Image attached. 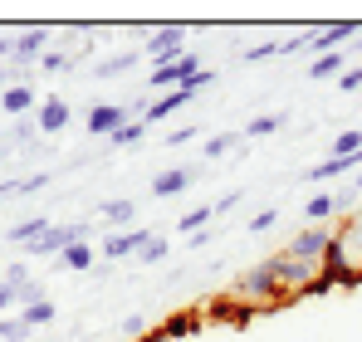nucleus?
<instances>
[{"label":"nucleus","mask_w":362,"mask_h":342,"mask_svg":"<svg viewBox=\"0 0 362 342\" xmlns=\"http://www.w3.org/2000/svg\"><path fill=\"white\" fill-rule=\"evenodd\" d=\"M25 338H30V328L20 318H0V342H25Z\"/></svg>","instance_id":"26"},{"label":"nucleus","mask_w":362,"mask_h":342,"mask_svg":"<svg viewBox=\"0 0 362 342\" xmlns=\"http://www.w3.org/2000/svg\"><path fill=\"white\" fill-rule=\"evenodd\" d=\"M201 69H206V64H201V54H191V49H186V54H177L172 64H157V73H152L147 83H152V93L162 98V93H172V88H186Z\"/></svg>","instance_id":"2"},{"label":"nucleus","mask_w":362,"mask_h":342,"mask_svg":"<svg viewBox=\"0 0 362 342\" xmlns=\"http://www.w3.org/2000/svg\"><path fill=\"white\" fill-rule=\"evenodd\" d=\"M279 127H284V113H264V117H250L245 122V137H269Z\"/></svg>","instance_id":"20"},{"label":"nucleus","mask_w":362,"mask_h":342,"mask_svg":"<svg viewBox=\"0 0 362 342\" xmlns=\"http://www.w3.org/2000/svg\"><path fill=\"white\" fill-rule=\"evenodd\" d=\"M10 49H15V35H10V30H0V54H10Z\"/></svg>","instance_id":"39"},{"label":"nucleus","mask_w":362,"mask_h":342,"mask_svg":"<svg viewBox=\"0 0 362 342\" xmlns=\"http://www.w3.org/2000/svg\"><path fill=\"white\" fill-rule=\"evenodd\" d=\"M15 318H20L25 328H45V323H54V303H49V298H45V303H30V308H20Z\"/></svg>","instance_id":"19"},{"label":"nucleus","mask_w":362,"mask_h":342,"mask_svg":"<svg viewBox=\"0 0 362 342\" xmlns=\"http://www.w3.org/2000/svg\"><path fill=\"white\" fill-rule=\"evenodd\" d=\"M10 303H15V288H10L5 279H0V308H10Z\"/></svg>","instance_id":"38"},{"label":"nucleus","mask_w":362,"mask_h":342,"mask_svg":"<svg viewBox=\"0 0 362 342\" xmlns=\"http://www.w3.org/2000/svg\"><path fill=\"white\" fill-rule=\"evenodd\" d=\"M353 230H358V235H362V220H358V225H353Z\"/></svg>","instance_id":"42"},{"label":"nucleus","mask_w":362,"mask_h":342,"mask_svg":"<svg viewBox=\"0 0 362 342\" xmlns=\"http://www.w3.org/2000/svg\"><path fill=\"white\" fill-rule=\"evenodd\" d=\"M191 98H196V88H172V93H162V98H157V103L147 108V117H142V122H167V117L181 113V108H186Z\"/></svg>","instance_id":"10"},{"label":"nucleus","mask_w":362,"mask_h":342,"mask_svg":"<svg viewBox=\"0 0 362 342\" xmlns=\"http://www.w3.org/2000/svg\"><path fill=\"white\" fill-rule=\"evenodd\" d=\"M45 230H49V220H45V216H30V220H20V225H15V230H5V240L25 249V244H35V240H40Z\"/></svg>","instance_id":"16"},{"label":"nucleus","mask_w":362,"mask_h":342,"mask_svg":"<svg viewBox=\"0 0 362 342\" xmlns=\"http://www.w3.org/2000/svg\"><path fill=\"white\" fill-rule=\"evenodd\" d=\"M240 142H245V132H216V137H206V142H201V157H206V162H221V157H226V152H235Z\"/></svg>","instance_id":"14"},{"label":"nucleus","mask_w":362,"mask_h":342,"mask_svg":"<svg viewBox=\"0 0 362 342\" xmlns=\"http://www.w3.org/2000/svg\"><path fill=\"white\" fill-rule=\"evenodd\" d=\"M308 279H313V264H303L294 254H274V259L245 269L240 279H235V293H240V298H279V293L303 288Z\"/></svg>","instance_id":"1"},{"label":"nucleus","mask_w":362,"mask_h":342,"mask_svg":"<svg viewBox=\"0 0 362 342\" xmlns=\"http://www.w3.org/2000/svg\"><path fill=\"white\" fill-rule=\"evenodd\" d=\"M353 35H362V25H353V20H343V25H323L313 40H303V49H308L313 59H318V54H338Z\"/></svg>","instance_id":"5"},{"label":"nucleus","mask_w":362,"mask_h":342,"mask_svg":"<svg viewBox=\"0 0 362 342\" xmlns=\"http://www.w3.org/2000/svg\"><path fill=\"white\" fill-rule=\"evenodd\" d=\"M5 284H10L15 293H20V288L30 284V269H25V264H5Z\"/></svg>","instance_id":"31"},{"label":"nucleus","mask_w":362,"mask_h":342,"mask_svg":"<svg viewBox=\"0 0 362 342\" xmlns=\"http://www.w3.org/2000/svg\"><path fill=\"white\" fill-rule=\"evenodd\" d=\"M343 171H362V152H353V157H328V162L308 167V181H333Z\"/></svg>","instance_id":"11"},{"label":"nucleus","mask_w":362,"mask_h":342,"mask_svg":"<svg viewBox=\"0 0 362 342\" xmlns=\"http://www.w3.org/2000/svg\"><path fill=\"white\" fill-rule=\"evenodd\" d=\"M358 54H362V35H358Z\"/></svg>","instance_id":"41"},{"label":"nucleus","mask_w":362,"mask_h":342,"mask_svg":"<svg viewBox=\"0 0 362 342\" xmlns=\"http://www.w3.org/2000/svg\"><path fill=\"white\" fill-rule=\"evenodd\" d=\"M93 254H98V249H93V240L69 244V249L59 254V269H88V264H93Z\"/></svg>","instance_id":"17"},{"label":"nucleus","mask_w":362,"mask_h":342,"mask_svg":"<svg viewBox=\"0 0 362 342\" xmlns=\"http://www.w3.org/2000/svg\"><path fill=\"white\" fill-rule=\"evenodd\" d=\"M137 259H142V264H157V259H167V240H162V235H152V240L137 249Z\"/></svg>","instance_id":"25"},{"label":"nucleus","mask_w":362,"mask_h":342,"mask_svg":"<svg viewBox=\"0 0 362 342\" xmlns=\"http://www.w3.org/2000/svg\"><path fill=\"white\" fill-rule=\"evenodd\" d=\"M127 122H132V108H122V103H98V108H88V117H83V127L93 137H113Z\"/></svg>","instance_id":"4"},{"label":"nucleus","mask_w":362,"mask_h":342,"mask_svg":"<svg viewBox=\"0 0 362 342\" xmlns=\"http://www.w3.org/2000/svg\"><path fill=\"white\" fill-rule=\"evenodd\" d=\"M0 269H5V264H0Z\"/></svg>","instance_id":"43"},{"label":"nucleus","mask_w":362,"mask_h":342,"mask_svg":"<svg viewBox=\"0 0 362 342\" xmlns=\"http://www.w3.org/2000/svg\"><path fill=\"white\" fill-rule=\"evenodd\" d=\"M338 88H343V93H358L362 88V69H348V73L338 78Z\"/></svg>","instance_id":"35"},{"label":"nucleus","mask_w":362,"mask_h":342,"mask_svg":"<svg viewBox=\"0 0 362 342\" xmlns=\"http://www.w3.org/2000/svg\"><path fill=\"white\" fill-rule=\"evenodd\" d=\"M177 54H186V30H181V25L157 30V35L142 45V59H152V64H172Z\"/></svg>","instance_id":"3"},{"label":"nucleus","mask_w":362,"mask_h":342,"mask_svg":"<svg viewBox=\"0 0 362 342\" xmlns=\"http://www.w3.org/2000/svg\"><path fill=\"white\" fill-rule=\"evenodd\" d=\"M152 240V230H122V235H103V259H122V254H137L142 244Z\"/></svg>","instance_id":"9"},{"label":"nucleus","mask_w":362,"mask_h":342,"mask_svg":"<svg viewBox=\"0 0 362 342\" xmlns=\"http://www.w3.org/2000/svg\"><path fill=\"white\" fill-rule=\"evenodd\" d=\"M191 137H196L191 127H177V132H167V142H172V147H181V142H191Z\"/></svg>","instance_id":"37"},{"label":"nucleus","mask_w":362,"mask_h":342,"mask_svg":"<svg viewBox=\"0 0 362 342\" xmlns=\"http://www.w3.org/2000/svg\"><path fill=\"white\" fill-rule=\"evenodd\" d=\"M35 127H40V132H59V127H69V103H64V98H45Z\"/></svg>","instance_id":"12"},{"label":"nucleus","mask_w":362,"mask_h":342,"mask_svg":"<svg viewBox=\"0 0 362 342\" xmlns=\"http://www.w3.org/2000/svg\"><path fill=\"white\" fill-rule=\"evenodd\" d=\"M333 73H343V49L338 54H318L308 64V78H333Z\"/></svg>","instance_id":"21"},{"label":"nucleus","mask_w":362,"mask_h":342,"mask_svg":"<svg viewBox=\"0 0 362 342\" xmlns=\"http://www.w3.org/2000/svg\"><path fill=\"white\" fill-rule=\"evenodd\" d=\"M279 45H284V40H259V45H250V49H245V59H250V64H259V59L279 54Z\"/></svg>","instance_id":"28"},{"label":"nucleus","mask_w":362,"mask_h":342,"mask_svg":"<svg viewBox=\"0 0 362 342\" xmlns=\"http://www.w3.org/2000/svg\"><path fill=\"white\" fill-rule=\"evenodd\" d=\"M328 249H333V235H328V230H299V235L289 240L284 254H294V259H303V264H318Z\"/></svg>","instance_id":"6"},{"label":"nucleus","mask_w":362,"mask_h":342,"mask_svg":"<svg viewBox=\"0 0 362 342\" xmlns=\"http://www.w3.org/2000/svg\"><path fill=\"white\" fill-rule=\"evenodd\" d=\"M49 40H54V30H20V35H15V49H10V59H15V64L45 59V49H49Z\"/></svg>","instance_id":"7"},{"label":"nucleus","mask_w":362,"mask_h":342,"mask_svg":"<svg viewBox=\"0 0 362 342\" xmlns=\"http://www.w3.org/2000/svg\"><path fill=\"white\" fill-rule=\"evenodd\" d=\"M333 211H338V196H333V191H318V196L303 201V216H308V220H328Z\"/></svg>","instance_id":"18"},{"label":"nucleus","mask_w":362,"mask_h":342,"mask_svg":"<svg viewBox=\"0 0 362 342\" xmlns=\"http://www.w3.org/2000/svg\"><path fill=\"white\" fill-rule=\"evenodd\" d=\"M240 201H245V191H226L221 201H211V211H216V216H230V211H235Z\"/></svg>","instance_id":"30"},{"label":"nucleus","mask_w":362,"mask_h":342,"mask_svg":"<svg viewBox=\"0 0 362 342\" xmlns=\"http://www.w3.org/2000/svg\"><path fill=\"white\" fill-rule=\"evenodd\" d=\"M353 152H362V132L358 127L338 132V142H333V157H353Z\"/></svg>","instance_id":"23"},{"label":"nucleus","mask_w":362,"mask_h":342,"mask_svg":"<svg viewBox=\"0 0 362 342\" xmlns=\"http://www.w3.org/2000/svg\"><path fill=\"white\" fill-rule=\"evenodd\" d=\"M353 191H362V171H358V186H353Z\"/></svg>","instance_id":"40"},{"label":"nucleus","mask_w":362,"mask_h":342,"mask_svg":"<svg viewBox=\"0 0 362 342\" xmlns=\"http://www.w3.org/2000/svg\"><path fill=\"white\" fill-rule=\"evenodd\" d=\"M137 64H142V49H122V54H108V59H98V78H118V73L137 69Z\"/></svg>","instance_id":"15"},{"label":"nucleus","mask_w":362,"mask_h":342,"mask_svg":"<svg viewBox=\"0 0 362 342\" xmlns=\"http://www.w3.org/2000/svg\"><path fill=\"white\" fill-rule=\"evenodd\" d=\"M211 220H216V211H211V206H196V211H186V216H181L177 230H191V235H196V230L211 225Z\"/></svg>","instance_id":"24"},{"label":"nucleus","mask_w":362,"mask_h":342,"mask_svg":"<svg viewBox=\"0 0 362 342\" xmlns=\"http://www.w3.org/2000/svg\"><path fill=\"white\" fill-rule=\"evenodd\" d=\"M45 186H49V171H35V176H25V181H20V191H25V196H35V191H45Z\"/></svg>","instance_id":"32"},{"label":"nucleus","mask_w":362,"mask_h":342,"mask_svg":"<svg viewBox=\"0 0 362 342\" xmlns=\"http://www.w3.org/2000/svg\"><path fill=\"white\" fill-rule=\"evenodd\" d=\"M142 328H147V318H142V313H132V318H127V323H122V333H127V338H137V333H142Z\"/></svg>","instance_id":"36"},{"label":"nucleus","mask_w":362,"mask_h":342,"mask_svg":"<svg viewBox=\"0 0 362 342\" xmlns=\"http://www.w3.org/2000/svg\"><path fill=\"white\" fill-rule=\"evenodd\" d=\"M15 303H20V308H30V303H45V288H40V279H30V284L20 288V293H15Z\"/></svg>","instance_id":"29"},{"label":"nucleus","mask_w":362,"mask_h":342,"mask_svg":"<svg viewBox=\"0 0 362 342\" xmlns=\"http://www.w3.org/2000/svg\"><path fill=\"white\" fill-rule=\"evenodd\" d=\"M132 216H137L132 201H103V220H113V225H132Z\"/></svg>","instance_id":"22"},{"label":"nucleus","mask_w":362,"mask_h":342,"mask_svg":"<svg viewBox=\"0 0 362 342\" xmlns=\"http://www.w3.org/2000/svg\"><path fill=\"white\" fill-rule=\"evenodd\" d=\"M35 103H40V98H35L30 83H10V88L0 93V108H5V113H30Z\"/></svg>","instance_id":"13"},{"label":"nucleus","mask_w":362,"mask_h":342,"mask_svg":"<svg viewBox=\"0 0 362 342\" xmlns=\"http://www.w3.org/2000/svg\"><path fill=\"white\" fill-rule=\"evenodd\" d=\"M40 64H45V69H69V49H45Z\"/></svg>","instance_id":"33"},{"label":"nucleus","mask_w":362,"mask_h":342,"mask_svg":"<svg viewBox=\"0 0 362 342\" xmlns=\"http://www.w3.org/2000/svg\"><path fill=\"white\" fill-rule=\"evenodd\" d=\"M186 186H196V167H167L152 176V196H177V191H186Z\"/></svg>","instance_id":"8"},{"label":"nucleus","mask_w":362,"mask_h":342,"mask_svg":"<svg viewBox=\"0 0 362 342\" xmlns=\"http://www.w3.org/2000/svg\"><path fill=\"white\" fill-rule=\"evenodd\" d=\"M274 220H279V211H259V216L250 220V230H255V235H264V230L274 225Z\"/></svg>","instance_id":"34"},{"label":"nucleus","mask_w":362,"mask_h":342,"mask_svg":"<svg viewBox=\"0 0 362 342\" xmlns=\"http://www.w3.org/2000/svg\"><path fill=\"white\" fill-rule=\"evenodd\" d=\"M142 137H147V122H127L122 132H113V142H118V147H132V142H142Z\"/></svg>","instance_id":"27"}]
</instances>
